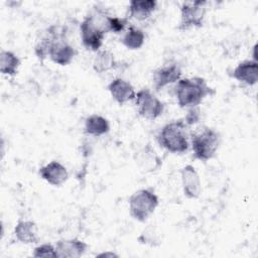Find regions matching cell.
Instances as JSON below:
<instances>
[{
    "label": "cell",
    "instance_id": "obj_11",
    "mask_svg": "<svg viewBox=\"0 0 258 258\" xmlns=\"http://www.w3.org/2000/svg\"><path fill=\"white\" fill-rule=\"evenodd\" d=\"M39 176L53 186H60L69 179L67 167L59 161L51 160L38 169Z\"/></svg>",
    "mask_w": 258,
    "mask_h": 258
},
{
    "label": "cell",
    "instance_id": "obj_12",
    "mask_svg": "<svg viewBox=\"0 0 258 258\" xmlns=\"http://www.w3.org/2000/svg\"><path fill=\"white\" fill-rule=\"evenodd\" d=\"M108 91L110 92L114 101L120 106L133 101L136 96L134 87L130 82L122 79L115 78L108 85Z\"/></svg>",
    "mask_w": 258,
    "mask_h": 258
},
{
    "label": "cell",
    "instance_id": "obj_20",
    "mask_svg": "<svg viewBox=\"0 0 258 258\" xmlns=\"http://www.w3.org/2000/svg\"><path fill=\"white\" fill-rule=\"evenodd\" d=\"M20 67V58L11 50L2 49L0 52V72L2 75L13 77Z\"/></svg>",
    "mask_w": 258,
    "mask_h": 258
},
{
    "label": "cell",
    "instance_id": "obj_9",
    "mask_svg": "<svg viewBox=\"0 0 258 258\" xmlns=\"http://www.w3.org/2000/svg\"><path fill=\"white\" fill-rule=\"evenodd\" d=\"M181 68L176 62H166L156 70L152 74V83L156 91L165 88L168 85L176 83L181 79Z\"/></svg>",
    "mask_w": 258,
    "mask_h": 258
},
{
    "label": "cell",
    "instance_id": "obj_5",
    "mask_svg": "<svg viewBox=\"0 0 258 258\" xmlns=\"http://www.w3.org/2000/svg\"><path fill=\"white\" fill-rule=\"evenodd\" d=\"M159 205L157 195L151 188H141L134 191L129 200L130 216L137 222L147 221Z\"/></svg>",
    "mask_w": 258,
    "mask_h": 258
},
{
    "label": "cell",
    "instance_id": "obj_16",
    "mask_svg": "<svg viewBox=\"0 0 258 258\" xmlns=\"http://www.w3.org/2000/svg\"><path fill=\"white\" fill-rule=\"evenodd\" d=\"M157 8L155 0H132L128 6V16L138 21L148 19Z\"/></svg>",
    "mask_w": 258,
    "mask_h": 258
},
{
    "label": "cell",
    "instance_id": "obj_24",
    "mask_svg": "<svg viewBox=\"0 0 258 258\" xmlns=\"http://www.w3.org/2000/svg\"><path fill=\"white\" fill-rule=\"evenodd\" d=\"M199 120H200L199 111H196V108H190L184 119V122L186 123V125H190V124L197 123Z\"/></svg>",
    "mask_w": 258,
    "mask_h": 258
},
{
    "label": "cell",
    "instance_id": "obj_15",
    "mask_svg": "<svg viewBox=\"0 0 258 258\" xmlns=\"http://www.w3.org/2000/svg\"><path fill=\"white\" fill-rule=\"evenodd\" d=\"M14 236L22 244H35L39 241L38 227L32 220H18L14 227Z\"/></svg>",
    "mask_w": 258,
    "mask_h": 258
},
{
    "label": "cell",
    "instance_id": "obj_19",
    "mask_svg": "<svg viewBox=\"0 0 258 258\" xmlns=\"http://www.w3.org/2000/svg\"><path fill=\"white\" fill-rule=\"evenodd\" d=\"M114 53L108 49H100L96 52L93 60V69L97 74L107 73L116 68Z\"/></svg>",
    "mask_w": 258,
    "mask_h": 258
},
{
    "label": "cell",
    "instance_id": "obj_6",
    "mask_svg": "<svg viewBox=\"0 0 258 258\" xmlns=\"http://www.w3.org/2000/svg\"><path fill=\"white\" fill-rule=\"evenodd\" d=\"M51 40L48 47V56L56 64H70L77 54L76 48L66 40V31L52 25L47 28Z\"/></svg>",
    "mask_w": 258,
    "mask_h": 258
},
{
    "label": "cell",
    "instance_id": "obj_21",
    "mask_svg": "<svg viewBox=\"0 0 258 258\" xmlns=\"http://www.w3.org/2000/svg\"><path fill=\"white\" fill-rule=\"evenodd\" d=\"M137 240L140 244L149 245L152 247H156L161 244L159 234L156 232V229L152 225H149L147 228H145Z\"/></svg>",
    "mask_w": 258,
    "mask_h": 258
},
{
    "label": "cell",
    "instance_id": "obj_2",
    "mask_svg": "<svg viewBox=\"0 0 258 258\" xmlns=\"http://www.w3.org/2000/svg\"><path fill=\"white\" fill-rule=\"evenodd\" d=\"M107 16L100 10L88 14L80 24V34L86 49L99 51L108 31Z\"/></svg>",
    "mask_w": 258,
    "mask_h": 258
},
{
    "label": "cell",
    "instance_id": "obj_18",
    "mask_svg": "<svg viewBox=\"0 0 258 258\" xmlns=\"http://www.w3.org/2000/svg\"><path fill=\"white\" fill-rule=\"evenodd\" d=\"M144 31L135 25H130L121 38L122 44L130 50H136L141 48L142 45L144 44Z\"/></svg>",
    "mask_w": 258,
    "mask_h": 258
},
{
    "label": "cell",
    "instance_id": "obj_14",
    "mask_svg": "<svg viewBox=\"0 0 258 258\" xmlns=\"http://www.w3.org/2000/svg\"><path fill=\"white\" fill-rule=\"evenodd\" d=\"M232 77L245 85H256L258 82V62L253 59L240 61L233 70Z\"/></svg>",
    "mask_w": 258,
    "mask_h": 258
},
{
    "label": "cell",
    "instance_id": "obj_25",
    "mask_svg": "<svg viewBox=\"0 0 258 258\" xmlns=\"http://www.w3.org/2000/svg\"><path fill=\"white\" fill-rule=\"evenodd\" d=\"M96 257H98V258H118V257H119V255H118L117 253L113 252V251L108 250V251L101 252V253L97 254V255H96Z\"/></svg>",
    "mask_w": 258,
    "mask_h": 258
},
{
    "label": "cell",
    "instance_id": "obj_10",
    "mask_svg": "<svg viewBox=\"0 0 258 258\" xmlns=\"http://www.w3.org/2000/svg\"><path fill=\"white\" fill-rule=\"evenodd\" d=\"M183 195L189 200H197L202 192V182L196 167L191 164L184 165L180 170Z\"/></svg>",
    "mask_w": 258,
    "mask_h": 258
},
{
    "label": "cell",
    "instance_id": "obj_17",
    "mask_svg": "<svg viewBox=\"0 0 258 258\" xmlns=\"http://www.w3.org/2000/svg\"><path fill=\"white\" fill-rule=\"evenodd\" d=\"M84 131L91 136H102L110 131V123L107 118L99 114H92L85 119Z\"/></svg>",
    "mask_w": 258,
    "mask_h": 258
},
{
    "label": "cell",
    "instance_id": "obj_1",
    "mask_svg": "<svg viewBox=\"0 0 258 258\" xmlns=\"http://www.w3.org/2000/svg\"><path fill=\"white\" fill-rule=\"evenodd\" d=\"M215 94L207 81L202 77L183 78L176 82L174 87V95L177 105L180 108H196L208 96Z\"/></svg>",
    "mask_w": 258,
    "mask_h": 258
},
{
    "label": "cell",
    "instance_id": "obj_4",
    "mask_svg": "<svg viewBox=\"0 0 258 258\" xmlns=\"http://www.w3.org/2000/svg\"><path fill=\"white\" fill-rule=\"evenodd\" d=\"M221 143L220 133L211 127H203L190 134V145L194 157L201 161L212 159Z\"/></svg>",
    "mask_w": 258,
    "mask_h": 258
},
{
    "label": "cell",
    "instance_id": "obj_8",
    "mask_svg": "<svg viewBox=\"0 0 258 258\" xmlns=\"http://www.w3.org/2000/svg\"><path fill=\"white\" fill-rule=\"evenodd\" d=\"M207 1H185L180 6L179 30L200 28L204 25L207 13Z\"/></svg>",
    "mask_w": 258,
    "mask_h": 258
},
{
    "label": "cell",
    "instance_id": "obj_23",
    "mask_svg": "<svg viewBox=\"0 0 258 258\" xmlns=\"http://www.w3.org/2000/svg\"><path fill=\"white\" fill-rule=\"evenodd\" d=\"M128 24V18H122L117 16H107V27L108 31L114 33H120L123 31Z\"/></svg>",
    "mask_w": 258,
    "mask_h": 258
},
{
    "label": "cell",
    "instance_id": "obj_13",
    "mask_svg": "<svg viewBox=\"0 0 258 258\" xmlns=\"http://www.w3.org/2000/svg\"><path fill=\"white\" fill-rule=\"evenodd\" d=\"M58 258H80L88 250L89 245L78 239H59L54 244Z\"/></svg>",
    "mask_w": 258,
    "mask_h": 258
},
{
    "label": "cell",
    "instance_id": "obj_7",
    "mask_svg": "<svg viewBox=\"0 0 258 258\" xmlns=\"http://www.w3.org/2000/svg\"><path fill=\"white\" fill-rule=\"evenodd\" d=\"M137 113L144 119L155 120L160 117L164 111L163 102L156 97L149 89H141L136 93L133 100Z\"/></svg>",
    "mask_w": 258,
    "mask_h": 258
},
{
    "label": "cell",
    "instance_id": "obj_3",
    "mask_svg": "<svg viewBox=\"0 0 258 258\" xmlns=\"http://www.w3.org/2000/svg\"><path fill=\"white\" fill-rule=\"evenodd\" d=\"M157 142L169 153H185L190 145L186 123L181 119L166 123L157 134Z\"/></svg>",
    "mask_w": 258,
    "mask_h": 258
},
{
    "label": "cell",
    "instance_id": "obj_22",
    "mask_svg": "<svg viewBox=\"0 0 258 258\" xmlns=\"http://www.w3.org/2000/svg\"><path fill=\"white\" fill-rule=\"evenodd\" d=\"M32 256L36 258H56L57 253L54 245L50 243H43L33 249Z\"/></svg>",
    "mask_w": 258,
    "mask_h": 258
}]
</instances>
